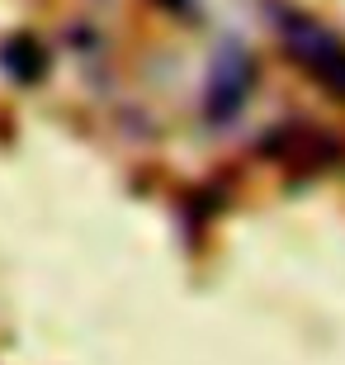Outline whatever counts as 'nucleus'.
Instances as JSON below:
<instances>
[{"label": "nucleus", "mask_w": 345, "mask_h": 365, "mask_svg": "<svg viewBox=\"0 0 345 365\" xmlns=\"http://www.w3.org/2000/svg\"><path fill=\"white\" fill-rule=\"evenodd\" d=\"M275 34L284 43V53L312 76L317 86H327L331 95H345V38L336 29H327L322 19L279 5L275 10Z\"/></svg>", "instance_id": "nucleus-1"}, {"label": "nucleus", "mask_w": 345, "mask_h": 365, "mask_svg": "<svg viewBox=\"0 0 345 365\" xmlns=\"http://www.w3.org/2000/svg\"><path fill=\"white\" fill-rule=\"evenodd\" d=\"M251 81H255V62L237 38L218 43V53L208 62L203 76V114L213 123H232L241 114V105L251 100Z\"/></svg>", "instance_id": "nucleus-2"}, {"label": "nucleus", "mask_w": 345, "mask_h": 365, "mask_svg": "<svg viewBox=\"0 0 345 365\" xmlns=\"http://www.w3.org/2000/svg\"><path fill=\"white\" fill-rule=\"evenodd\" d=\"M166 5H171V10H180V14H185V10H194V0H166Z\"/></svg>", "instance_id": "nucleus-3"}]
</instances>
